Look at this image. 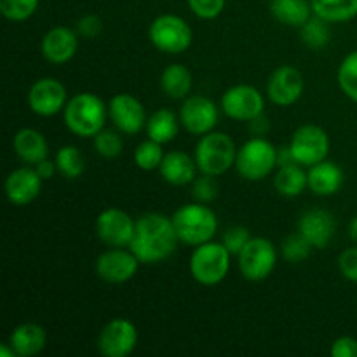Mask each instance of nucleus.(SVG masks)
<instances>
[{
  "mask_svg": "<svg viewBox=\"0 0 357 357\" xmlns=\"http://www.w3.org/2000/svg\"><path fill=\"white\" fill-rule=\"evenodd\" d=\"M138 344V330L128 319H112L98 338V349L105 357H128Z\"/></svg>",
  "mask_w": 357,
  "mask_h": 357,
  "instance_id": "nucleus-11",
  "label": "nucleus"
},
{
  "mask_svg": "<svg viewBox=\"0 0 357 357\" xmlns=\"http://www.w3.org/2000/svg\"><path fill=\"white\" fill-rule=\"evenodd\" d=\"M136 222L117 208L105 209L96 218V236L110 248H126L135 237Z\"/></svg>",
  "mask_w": 357,
  "mask_h": 357,
  "instance_id": "nucleus-12",
  "label": "nucleus"
},
{
  "mask_svg": "<svg viewBox=\"0 0 357 357\" xmlns=\"http://www.w3.org/2000/svg\"><path fill=\"white\" fill-rule=\"evenodd\" d=\"M180 237L174 230L173 220L160 213H149L136 220L135 237L129 250L136 255L139 264L152 265L167 260L176 250Z\"/></svg>",
  "mask_w": 357,
  "mask_h": 357,
  "instance_id": "nucleus-1",
  "label": "nucleus"
},
{
  "mask_svg": "<svg viewBox=\"0 0 357 357\" xmlns=\"http://www.w3.org/2000/svg\"><path fill=\"white\" fill-rule=\"evenodd\" d=\"M310 6L328 23H345L357 16V0H310Z\"/></svg>",
  "mask_w": 357,
  "mask_h": 357,
  "instance_id": "nucleus-28",
  "label": "nucleus"
},
{
  "mask_svg": "<svg viewBox=\"0 0 357 357\" xmlns=\"http://www.w3.org/2000/svg\"><path fill=\"white\" fill-rule=\"evenodd\" d=\"M309 188L316 195H333L340 190L342 183H344V171L330 160H323L314 166H310L309 173Z\"/></svg>",
  "mask_w": 357,
  "mask_h": 357,
  "instance_id": "nucleus-23",
  "label": "nucleus"
},
{
  "mask_svg": "<svg viewBox=\"0 0 357 357\" xmlns=\"http://www.w3.org/2000/svg\"><path fill=\"white\" fill-rule=\"evenodd\" d=\"M0 356H2V357H14V356H16V352H14V349L10 347V344H2V345H0Z\"/></svg>",
  "mask_w": 357,
  "mask_h": 357,
  "instance_id": "nucleus-46",
  "label": "nucleus"
},
{
  "mask_svg": "<svg viewBox=\"0 0 357 357\" xmlns=\"http://www.w3.org/2000/svg\"><path fill=\"white\" fill-rule=\"evenodd\" d=\"M13 146L16 155L20 157L23 162H26L28 166H35L40 160L47 159L49 146L45 142L44 135L38 132L37 129L31 128H23L14 135Z\"/></svg>",
  "mask_w": 357,
  "mask_h": 357,
  "instance_id": "nucleus-22",
  "label": "nucleus"
},
{
  "mask_svg": "<svg viewBox=\"0 0 357 357\" xmlns=\"http://www.w3.org/2000/svg\"><path fill=\"white\" fill-rule=\"evenodd\" d=\"M289 164H298V162H296L295 157H293L291 149H289V146H282V149L278 150V166L282 167V166H289Z\"/></svg>",
  "mask_w": 357,
  "mask_h": 357,
  "instance_id": "nucleus-45",
  "label": "nucleus"
},
{
  "mask_svg": "<svg viewBox=\"0 0 357 357\" xmlns=\"http://www.w3.org/2000/svg\"><path fill=\"white\" fill-rule=\"evenodd\" d=\"M180 121L190 135L204 136L211 132L218 122V107L209 98L194 94L185 98L180 108Z\"/></svg>",
  "mask_w": 357,
  "mask_h": 357,
  "instance_id": "nucleus-13",
  "label": "nucleus"
},
{
  "mask_svg": "<svg viewBox=\"0 0 357 357\" xmlns=\"http://www.w3.org/2000/svg\"><path fill=\"white\" fill-rule=\"evenodd\" d=\"M190 274L199 284L216 286L227 278L230 271V251L223 243L208 241L195 246L188 261Z\"/></svg>",
  "mask_w": 357,
  "mask_h": 357,
  "instance_id": "nucleus-5",
  "label": "nucleus"
},
{
  "mask_svg": "<svg viewBox=\"0 0 357 357\" xmlns=\"http://www.w3.org/2000/svg\"><path fill=\"white\" fill-rule=\"evenodd\" d=\"M45 342H47L45 330L40 324L35 323L20 324V326L14 328L9 338L10 347L14 349L16 356L20 357L37 356L45 347Z\"/></svg>",
  "mask_w": 357,
  "mask_h": 357,
  "instance_id": "nucleus-24",
  "label": "nucleus"
},
{
  "mask_svg": "<svg viewBox=\"0 0 357 357\" xmlns=\"http://www.w3.org/2000/svg\"><path fill=\"white\" fill-rule=\"evenodd\" d=\"M108 107L93 93H80L70 98L63 110L65 126L80 138H94L105 129Z\"/></svg>",
  "mask_w": 357,
  "mask_h": 357,
  "instance_id": "nucleus-2",
  "label": "nucleus"
},
{
  "mask_svg": "<svg viewBox=\"0 0 357 357\" xmlns=\"http://www.w3.org/2000/svg\"><path fill=\"white\" fill-rule=\"evenodd\" d=\"M35 171L38 173V176L42 178V180H51L52 176H54V171L58 169V166H56V162H52V160L49 159H44L40 160L38 164H35Z\"/></svg>",
  "mask_w": 357,
  "mask_h": 357,
  "instance_id": "nucleus-43",
  "label": "nucleus"
},
{
  "mask_svg": "<svg viewBox=\"0 0 357 357\" xmlns=\"http://www.w3.org/2000/svg\"><path fill=\"white\" fill-rule=\"evenodd\" d=\"M192 86H194V79H192L190 70L178 63L164 68L162 75H160V87L167 96L174 98V100L188 98Z\"/></svg>",
  "mask_w": 357,
  "mask_h": 357,
  "instance_id": "nucleus-27",
  "label": "nucleus"
},
{
  "mask_svg": "<svg viewBox=\"0 0 357 357\" xmlns=\"http://www.w3.org/2000/svg\"><path fill=\"white\" fill-rule=\"evenodd\" d=\"M274 185L275 190L284 197H296L309 187V178L300 164H289V166L279 167Z\"/></svg>",
  "mask_w": 357,
  "mask_h": 357,
  "instance_id": "nucleus-29",
  "label": "nucleus"
},
{
  "mask_svg": "<svg viewBox=\"0 0 357 357\" xmlns=\"http://www.w3.org/2000/svg\"><path fill=\"white\" fill-rule=\"evenodd\" d=\"M197 162L185 152H167L160 162V176L164 181L176 187L190 185L195 180V171H197Z\"/></svg>",
  "mask_w": 357,
  "mask_h": 357,
  "instance_id": "nucleus-21",
  "label": "nucleus"
},
{
  "mask_svg": "<svg viewBox=\"0 0 357 357\" xmlns=\"http://www.w3.org/2000/svg\"><path fill=\"white\" fill-rule=\"evenodd\" d=\"M282 258L289 264H302L303 260H307L312 251V244L302 236V234H291L284 239L282 243Z\"/></svg>",
  "mask_w": 357,
  "mask_h": 357,
  "instance_id": "nucleus-34",
  "label": "nucleus"
},
{
  "mask_svg": "<svg viewBox=\"0 0 357 357\" xmlns=\"http://www.w3.org/2000/svg\"><path fill=\"white\" fill-rule=\"evenodd\" d=\"M195 162L202 174L220 176L236 164L237 149L234 139L225 132H208L201 136L195 146Z\"/></svg>",
  "mask_w": 357,
  "mask_h": 357,
  "instance_id": "nucleus-4",
  "label": "nucleus"
},
{
  "mask_svg": "<svg viewBox=\"0 0 357 357\" xmlns=\"http://www.w3.org/2000/svg\"><path fill=\"white\" fill-rule=\"evenodd\" d=\"M139 260L131 250L124 248H112L105 251L96 261V272L103 281L110 284H121L132 279L138 272Z\"/></svg>",
  "mask_w": 357,
  "mask_h": 357,
  "instance_id": "nucleus-15",
  "label": "nucleus"
},
{
  "mask_svg": "<svg viewBox=\"0 0 357 357\" xmlns=\"http://www.w3.org/2000/svg\"><path fill=\"white\" fill-rule=\"evenodd\" d=\"M192 13L201 20H215L223 13L225 0H187Z\"/></svg>",
  "mask_w": 357,
  "mask_h": 357,
  "instance_id": "nucleus-39",
  "label": "nucleus"
},
{
  "mask_svg": "<svg viewBox=\"0 0 357 357\" xmlns=\"http://www.w3.org/2000/svg\"><path fill=\"white\" fill-rule=\"evenodd\" d=\"M241 274L248 281H264L274 272L278 264V250L265 237H251L239 255Z\"/></svg>",
  "mask_w": 357,
  "mask_h": 357,
  "instance_id": "nucleus-8",
  "label": "nucleus"
},
{
  "mask_svg": "<svg viewBox=\"0 0 357 357\" xmlns=\"http://www.w3.org/2000/svg\"><path fill=\"white\" fill-rule=\"evenodd\" d=\"M173 225L181 243L188 246H199L215 237L218 230V220L213 209L202 202L181 206L173 215Z\"/></svg>",
  "mask_w": 357,
  "mask_h": 357,
  "instance_id": "nucleus-3",
  "label": "nucleus"
},
{
  "mask_svg": "<svg viewBox=\"0 0 357 357\" xmlns=\"http://www.w3.org/2000/svg\"><path fill=\"white\" fill-rule=\"evenodd\" d=\"M103 30V23L98 16L94 14H87V16L80 17L79 23H77V31H79L80 37L84 38H94L101 33Z\"/></svg>",
  "mask_w": 357,
  "mask_h": 357,
  "instance_id": "nucleus-41",
  "label": "nucleus"
},
{
  "mask_svg": "<svg viewBox=\"0 0 357 357\" xmlns=\"http://www.w3.org/2000/svg\"><path fill=\"white\" fill-rule=\"evenodd\" d=\"M37 7L38 0H0V10L10 21H26Z\"/></svg>",
  "mask_w": 357,
  "mask_h": 357,
  "instance_id": "nucleus-36",
  "label": "nucleus"
},
{
  "mask_svg": "<svg viewBox=\"0 0 357 357\" xmlns=\"http://www.w3.org/2000/svg\"><path fill=\"white\" fill-rule=\"evenodd\" d=\"M305 89V80L303 75L293 66L284 65L274 70L267 84V93L272 103L279 107H289L296 103Z\"/></svg>",
  "mask_w": 357,
  "mask_h": 357,
  "instance_id": "nucleus-17",
  "label": "nucleus"
},
{
  "mask_svg": "<svg viewBox=\"0 0 357 357\" xmlns=\"http://www.w3.org/2000/svg\"><path fill=\"white\" fill-rule=\"evenodd\" d=\"M251 234L246 227H230L223 234V244H225L227 250L230 251V255H239L243 251V248L250 243Z\"/></svg>",
  "mask_w": 357,
  "mask_h": 357,
  "instance_id": "nucleus-38",
  "label": "nucleus"
},
{
  "mask_svg": "<svg viewBox=\"0 0 357 357\" xmlns=\"http://www.w3.org/2000/svg\"><path fill=\"white\" fill-rule=\"evenodd\" d=\"M278 166V149L264 136L248 139L237 150L236 167L241 176L248 181H260Z\"/></svg>",
  "mask_w": 357,
  "mask_h": 357,
  "instance_id": "nucleus-6",
  "label": "nucleus"
},
{
  "mask_svg": "<svg viewBox=\"0 0 357 357\" xmlns=\"http://www.w3.org/2000/svg\"><path fill=\"white\" fill-rule=\"evenodd\" d=\"M338 267L342 275L349 281L357 282V246L347 248L338 258Z\"/></svg>",
  "mask_w": 357,
  "mask_h": 357,
  "instance_id": "nucleus-40",
  "label": "nucleus"
},
{
  "mask_svg": "<svg viewBox=\"0 0 357 357\" xmlns=\"http://www.w3.org/2000/svg\"><path fill=\"white\" fill-rule=\"evenodd\" d=\"M77 47H79V38L73 30L66 26L51 28L42 38V54L47 61L54 65H65L66 61L75 56Z\"/></svg>",
  "mask_w": 357,
  "mask_h": 357,
  "instance_id": "nucleus-20",
  "label": "nucleus"
},
{
  "mask_svg": "<svg viewBox=\"0 0 357 357\" xmlns=\"http://www.w3.org/2000/svg\"><path fill=\"white\" fill-rule=\"evenodd\" d=\"M94 149L105 159H115L119 153L124 149V143L119 132L112 131V129H101L96 136H94Z\"/></svg>",
  "mask_w": 357,
  "mask_h": 357,
  "instance_id": "nucleus-35",
  "label": "nucleus"
},
{
  "mask_svg": "<svg viewBox=\"0 0 357 357\" xmlns=\"http://www.w3.org/2000/svg\"><path fill=\"white\" fill-rule=\"evenodd\" d=\"M180 122L181 121H178L173 112L160 108L146 119V135L150 139L164 145V143H169L176 138L178 132H180Z\"/></svg>",
  "mask_w": 357,
  "mask_h": 357,
  "instance_id": "nucleus-26",
  "label": "nucleus"
},
{
  "mask_svg": "<svg viewBox=\"0 0 357 357\" xmlns=\"http://www.w3.org/2000/svg\"><path fill=\"white\" fill-rule=\"evenodd\" d=\"M335 230H337V222L326 209H310L303 213L298 222V232L317 250L330 246L335 237Z\"/></svg>",
  "mask_w": 357,
  "mask_h": 357,
  "instance_id": "nucleus-18",
  "label": "nucleus"
},
{
  "mask_svg": "<svg viewBox=\"0 0 357 357\" xmlns=\"http://www.w3.org/2000/svg\"><path fill=\"white\" fill-rule=\"evenodd\" d=\"M338 86L347 98L357 103V51L345 56L338 68Z\"/></svg>",
  "mask_w": 357,
  "mask_h": 357,
  "instance_id": "nucleus-33",
  "label": "nucleus"
},
{
  "mask_svg": "<svg viewBox=\"0 0 357 357\" xmlns=\"http://www.w3.org/2000/svg\"><path fill=\"white\" fill-rule=\"evenodd\" d=\"M108 115L115 128L124 135H136L146 126L145 108L132 94L119 93L108 103Z\"/></svg>",
  "mask_w": 357,
  "mask_h": 357,
  "instance_id": "nucleus-16",
  "label": "nucleus"
},
{
  "mask_svg": "<svg viewBox=\"0 0 357 357\" xmlns=\"http://www.w3.org/2000/svg\"><path fill=\"white\" fill-rule=\"evenodd\" d=\"M218 195V183L215 181V176L211 174H202V176H195L192 181V197L197 202L208 204V202L215 201Z\"/></svg>",
  "mask_w": 357,
  "mask_h": 357,
  "instance_id": "nucleus-37",
  "label": "nucleus"
},
{
  "mask_svg": "<svg viewBox=\"0 0 357 357\" xmlns=\"http://www.w3.org/2000/svg\"><path fill=\"white\" fill-rule=\"evenodd\" d=\"M349 236H351V239L357 244V215L352 218L351 225H349Z\"/></svg>",
  "mask_w": 357,
  "mask_h": 357,
  "instance_id": "nucleus-47",
  "label": "nucleus"
},
{
  "mask_svg": "<svg viewBox=\"0 0 357 357\" xmlns=\"http://www.w3.org/2000/svg\"><path fill=\"white\" fill-rule=\"evenodd\" d=\"M66 103L68 100H66L65 86L52 77L38 79L28 93V105L31 112L40 117H51L65 110Z\"/></svg>",
  "mask_w": 357,
  "mask_h": 357,
  "instance_id": "nucleus-14",
  "label": "nucleus"
},
{
  "mask_svg": "<svg viewBox=\"0 0 357 357\" xmlns=\"http://www.w3.org/2000/svg\"><path fill=\"white\" fill-rule=\"evenodd\" d=\"M56 166L58 171L68 180H75L86 169V160H84L82 152L73 145H65L56 153Z\"/></svg>",
  "mask_w": 357,
  "mask_h": 357,
  "instance_id": "nucleus-30",
  "label": "nucleus"
},
{
  "mask_svg": "<svg viewBox=\"0 0 357 357\" xmlns=\"http://www.w3.org/2000/svg\"><path fill=\"white\" fill-rule=\"evenodd\" d=\"M289 149L300 166L310 167L326 160L328 152H330V138L323 128L307 124L296 129L291 143H289Z\"/></svg>",
  "mask_w": 357,
  "mask_h": 357,
  "instance_id": "nucleus-9",
  "label": "nucleus"
},
{
  "mask_svg": "<svg viewBox=\"0 0 357 357\" xmlns=\"http://www.w3.org/2000/svg\"><path fill=\"white\" fill-rule=\"evenodd\" d=\"M264 96L260 91L248 84H239L227 89L222 96V110L234 121L250 122L264 114Z\"/></svg>",
  "mask_w": 357,
  "mask_h": 357,
  "instance_id": "nucleus-10",
  "label": "nucleus"
},
{
  "mask_svg": "<svg viewBox=\"0 0 357 357\" xmlns=\"http://www.w3.org/2000/svg\"><path fill=\"white\" fill-rule=\"evenodd\" d=\"M250 124H251V131H253L257 136L265 135V132L268 131V128H271L268 119L264 117V114L258 115V117L253 119V121H250Z\"/></svg>",
  "mask_w": 357,
  "mask_h": 357,
  "instance_id": "nucleus-44",
  "label": "nucleus"
},
{
  "mask_svg": "<svg viewBox=\"0 0 357 357\" xmlns=\"http://www.w3.org/2000/svg\"><path fill=\"white\" fill-rule=\"evenodd\" d=\"M333 357H357V340L352 337H340L331 345Z\"/></svg>",
  "mask_w": 357,
  "mask_h": 357,
  "instance_id": "nucleus-42",
  "label": "nucleus"
},
{
  "mask_svg": "<svg viewBox=\"0 0 357 357\" xmlns=\"http://www.w3.org/2000/svg\"><path fill=\"white\" fill-rule=\"evenodd\" d=\"M300 37L305 45H309L310 49H323L326 47L328 42H330L331 31L328 26V21H324L323 17L316 16L314 14L302 28H300Z\"/></svg>",
  "mask_w": 357,
  "mask_h": 357,
  "instance_id": "nucleus-31",
  "label": "nucleus"
},
{
  "mask_svg": "<svg viewBox=\"0 0 357 357\" xmlns=\"http://www.w3.org/2000/svg\"><path fill=\"white\" fill-rule=\"evenodd\" d=\"M149 38L159 51L167 54H181L192 45L194 33L183 17L162 14L150 24Z\"/></svg>",
  "mask_w": 357,
  "mask_h": 357,
  "instance_id": "nucleus-7",
  "label": "nucleus"
},
{
  "mask_svg": "<svg viewBox=\"0 0 357 357\" xmlns=\"http://www.w3.org/2000/svg\"><path fill=\"white\" fill-rule=\"evenodd\" d=\"M271 13L286 26L302 28L314 16L310 0H272Z\"/></svg>",
  "mask_w": 357,
  "mask_h": 357,
  "instance_id": "nucleus-25",
  "label": "nucleus"
},
{
  "mask_svg": "<svg viewBox=\"0 0 357 357\" xmlns=\"http://www.w3.org/2000/svg\"><path fill=\"white\" fill-rule=\"evenodd\" d=\"M164 155H166V153H164L162 145L149 138L146 142L139 143V145L136 146L135 162L139 169L153 171V169H159Z\"/></svg>",
  "mask_w": 357,
  "mask_h": 357,
  "instance_id": "nucleus-32",
  "label": "nucleus"
},
{
  "mask_svg": "<svg viewBox=\"0 0 357 357\" xmlns=\"http://www.w3.org/2000/svg\"><path fill=\"white\" fill-rule=\"evenodd\" d=\"M42 178L35 167H20L14 169L6 180V195L10 204L28 206L38 197L42 188Z\"/></svg>",
  "mask_w": 357,
  "mask_h": 357,
  "instance_id": "nucleus-19",
  "label": "nucleus"
}]
</instances>
